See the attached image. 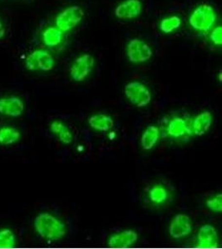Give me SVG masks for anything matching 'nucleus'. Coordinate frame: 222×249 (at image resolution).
Instances as JSON below:
<instances>
[{
    "label": "nucleus",
    "mask_w": 222,
    "mask_h": 249,
    "mask_svg": "<svg viewBox=\"0 0 222 249\" xmlns=\"http://www.w3.org/2000/svg\"><path fill=\"white\" fill-rule=\"evenodd\" d=\"M34 227L40 238L48 242H56L65 237V224L49 213L37 214L34 221Z\"/></svg>",
    "instance_id": "1"
},
{
    "label": "nucleus",
    "mask_w": 222,
    "mask_h": 249,
    "mask_svg": "<svg viewBox=\"0 0 222 249\" xmlns=\"http://www.w3.org/2000/svg\"><path fill=\"white\" fill-rule=\"evenodd\" d=\"M217 13L213 7L203 3L197 6L189 17V23L195 31L207 33L217 23Z\"/></svg>",
    "instance_id": "2"
},
{
    "label": "nucleus",
    "mask_w": 222,
    "mask_h": 249,
    "mask_svg": "<svg viewBox=\"0 0 222 249\" xmlns=\"http://www.w3.org/2000/svg\"><path fill=\"white\" fill-rule=\"evenodd\" d=\"M85 13L80 6L72 5L60 12L55 19L57 29L63 33L74 30L83 21Z\"/></svg>",
    "instance_id": "3"
},
{
    "label": "nucleus",
    "mask_w": 222,
    "mask_h": 249,
    "mask_svg": "<svg viewBox=\"0 0 222 249\" xmlns=\"http://www.w3.org/2000/svg\"><path fill=\"white\" fill-rule=\"evenodd\" d=\"M55 60L45 49H36L26 57L24 66L30 71H49L55 68Z\"/></svg>",
    "instance_id": "4"
},
{
    "label": "nucleus",
    "mask_w": 222,
    "mask_h": 249,
    "mask_svg": "<svg viewBox=\"0 0 222 249\" xmlns=\"http://www.w3.org/2000/svg\"><path fill=\"white\" fill-rule=\"evenodd\" d=\"M127 58L133 64L144 63L151 59L153 51L149 44L140 38H132L126 48Z\"/></svg>",
    "instance_id": "5"
},
{
    "label": "nucleus",
    "mask_w": 222,
    "mask_h": 249,
    "mask_svg": "<svg viewBox=\"0 0 222 249\" xmlns=\"http://www.w3.org/2000/svg\"><path fill=\"white\" fill-rule=\"evenodd\" d=\"M124 93L129 102L137 107H144L151 102V91L140 82H131L124 88Z\"/></svg>",
    "instance_id": "6"
},
{
    "label": "nucleus",
    "mask_w": 222,
    "mask_h": 249,
    "mask_svg": "<svg viewBox=\"0 0 222 249\" xmlns=\"http://www.w3.org/2000/svg\"><path fill=\"white\" fill-rule=\"evenodd\" d=\"M95 65V59L91 54L83 53L74 59L70 68V76L74 82H81L89 77Z\"/></svg>",
    "instance_id": "7"
},
{
    "label": "nucleus",
    "mask_w": 222,
    "mask_h": 249,
    "mask_svg": "<svg viewBox=\"0 0 222 249\" xmlns=\"http://www.w3.org/2000/svg\"><path fill=\"white\" fill-rule=\"evenodd\" d=\"M25 110V103L18 96H4L0 97V116L17 118Z\"/></svg>",
    "instance_id": "8"
},
{
    "label": "nucleus",
    "mask_w": 222,
    "mask_h": 249,
    "mask_svg": "<svg viewBox=\"0 0 222 249\" xmlns=\"http://www.w3.org/2000/svg\"><path fill=\"white\" fill-rule=\"evenodd\" d=\"M143 9L141 0H125L115 8L114 15L118 19H135L141 16Z\"/></svg>",
    "instance_id": "9"
},
{
    "label": "nucleus",
    "mask_w": 222,
    "mask_h": 249,
    "mask_svg": "<svg viewBox=\"0 0 222 249\" xmlns=\"http://www.w3.org/2000/svg\"><path fill=\"white\" fill-rule=\"evenodd\" d=\"M193 224L191 218L185 213H179L174 217L169 226V233L174 239L185 238L192 232Z\"/></svg>",
    "instance_id": "10"
},
{
    "label": "nucleus",
    "mask_w": 222,
    "mask_h": 249,
    "mask_svg": "<svg viewBox=\"0 0 222 249\" xmlns=\"http://www.w3.org/2000/svg\"><path fill=\"white\" fill-rule=\"evenodd\" d=\"M218 233L213 226L205 224L200 228L197 233V246L203 249H215L218 247Z\"/></svg>",
    "instance_id": "11"
},
{
    "label": "nucleus",
    "mask_w": 222,
    "mask_h": 249,
    "mask_svg": "<svg viewBox=\"0 0 222 249\" xmlns=\"http://www.w3.org/2000/svg\"><path fill=\"white\" fill-rule=\"evenodd\" d=\"M138 240V234L131 230H123L111 235L108 241V246L113 249H125L132 246Z\"/></svg>",
    "instance_id": "12"
},
{
    "label": "nucleus",
    "mask_w": 222,
    "mask_h": 249,
    "mask_svg": "<svg viewBox=\"0 0 222 249\" xmlns=\"http://www.w3.org/2000/svg\"><path fill=\"white\" fill-rule=\"evenodd\" d=\"M212 121H213V117L210 111L205 110L200 113L192 122V125H191L192 132L197 136L205 135L208 130H210L212 124Z\"/></svg>",
    "instance_id": "13"
},
{
    "label": "nucleus",
    "mask_w": 222,
    "mask_h": 249,
    "mask_svg": "<svg viewBox=\"0 0 222 249\" xmlns=\"http://www.w3.org/2000/svg\"><path fill=\"white\" fill-rule=\"evenodd\" d=\"M189 132L187 122L182 117H176L169 122L167 128H166V133L168 136L173 139H179Z\"/></svg>",
    "instance_id": "14"
},
{
    "label": "nucleus",
    "mask_w": 222,
    "mask_h": 249,
    "mask_svg": "<svg viewBox=\"0 0 222 249\" xmlns=\"http://www.w3.org/2000/svg\"><path fill=\"white\" fill-rule=\"evenodd\" d=\"M21 131L13 125H4L0 127V145L10 146L19 142Z\"/></svg>",
    "instance_id": "15"
},
{
    "label": "nucleus",
    "mask_w": 222,
    "mask_h": 249,
    "mask_svg": "<svg viewBox=\"0 0 222 249\" xmlns=\"http://www.w3.org/2000/svg\"><path fill=\"white\" fill-rule=\"evenodd\" d=\"M89 124L93 130L107 132L113 128L114 121L108 115L97 114L89 117Z\"/></svg>",
    "instance_id": "16"
},
{
    "label": "nucleus",
    "mask_w": 222,
    "mask_h": 249,
    "mask_svg": "<svg viewBox=\"0 0 222 249\" xmlns=\"http://www.w3.org/2000/svg\"><path fill=\"white\" fill-rule=\"evenodd\" d=\"M52 133L57 136L60 142L63 144H71L74 141V135L69 128L60 121H54L49 125Z\"/></svg>",
    "instance_id": "17"
},
{
    "label": "nucleus",
    "mask_w": 222,
    "mask_h": 249,
    "mask_svg": "<svg viewBox=\"0 0 222 249\" xmlns=\"http://www.w3.org/2000/svg\"><path fill=\"white\" fill-rule=\"evenodd\" d=\"M64 33L57 29L56 26L49 27L43 32L42 34V40L44 45L49 48H55L60 45L63 40Z\"/></svg>",
    "instance_id": "18"
},
{
    "label": "nucleus",
    "mask_w": 222,
    "mask_h": 249,
    "mask_svg": "<svg viewBox=\"0 0 222 249\" xmlns=\"http://www.w3.org/2000/svg\"><path fill=\"white\" fill-rule=\"evenodd\" d=\"M159 138V128L155 125L148 126L144 130L142 138H141V146L144 150H151L157 144Z\"/></svg>",
    "instance_id": "19"
},
{
    "label": "nucleus",
    "mask_w": 222,
    "mask_h": 249,
    "mask_svg": "<svg viewBox=\"0 0 222 249\" xmlns=\"http://www.w3.org/2000/svg\"><path fill=\"white\" fill-rule=\"evenodd\" d=\"M183 21L179 16L172 15L170 17L164 18L160 21V31L165 34H172L182 27Z\"/></svg>",
    "instance_id": "20"
},
{
    "label": "nucleus",
    "mask_w": 222,
    "mask_h": 249,
    "mask_svg": "<svg viewBox=\"0 0 222 249\" xmlns=\"http://www.w3.org/2000/svg\"><path fill=\"white\" fill-rule=\"evenodd\" d=\"M148 195H149L150 200L155 204H163L164 202L167 200L169 197V192L166 190V188L161 184H156L151 187Z\"/></svg>",
    "instance_id": "21"
},
{
    "label": "nucleus",
    "mask_w": 222,
    "mask_h": 249,
    "mask_svg": "<svg viewBox=\"0 0 222 249\" xmlns=\"http://www.w3.org/2000/svg\"><path fill=\"white\" fill-rule=\"evenodd\" d=\"M17 236L10 229L0 230V249H9L17 245Z\"/></svg>",
    "instance_id": "22"
},
{
    "label": "nucleus",
    "mask_w": 222,
    "mask_h": 249,
    "mask_svg": "<svg viewBox=\"0 0 222 249\" xmlns=\"http://www.w3.org/2000/svg\"><path fill=\"white\" fill-rule=\"evenodd\" d=\"M207 209L214 213H221L222 211V195L221 193L214 196L213 198H209L205 202Z\"/></svg>",
    "instance_id": "23"
},
{
    "label": "nucleus",
    "mask_w": 222,
    "mask_h": 249,
    "mask_svg": "<svg viewBox=\"0 0 222 249\" xmlns=\"http://www.w3.org/2000/svg\"><path fill=\"white\" fill-rule=\"evenodd\" d=\"M210 40L213 45L221 47L222 45V29L221 26L215 27L210 34Z\"/></svg>",
    "instance_id": "24"
},
{
    "label": "nucleus",
    "mask_w": 222,
    "mask_h": 249,
    "mask_svg": "<svg viewBox=\"0 0 222 249\" xmlns=\"http://www.w3.org/2000/svg\"><path fill=\"white\" fill-rule=\"evenodd\" d=\"M6 35V29L3 23L0 21V39H2L3 37H5Z\"/></svg>",
    "instance_id": "25"
},
{
    "label": "nucleus",
    "mask_w": 222,
    "mask_h": 249,
    "mask_svg": "<svg viewBox=\"0 0 222 249\" xmlns=\"http://www.w3.org/2000/svg\"><path fill=\"white\" fill-rule=\"evenodd\" d=\"M219 81H220V82H222V73H221V72H220V75H219Z\"/></svg>",
    "instance_id": "26"
}]
</instances>
